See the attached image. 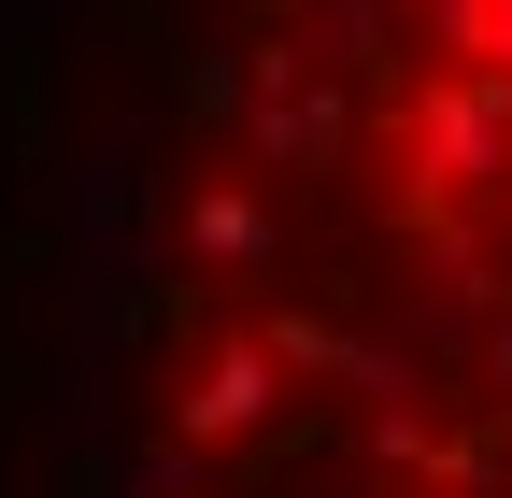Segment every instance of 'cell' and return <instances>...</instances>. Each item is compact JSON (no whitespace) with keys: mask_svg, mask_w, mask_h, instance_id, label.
Segmentation results:
<instances>
[{"mask_svg":"<svg viewBox=\"0 0 512 498\" xmlns=\"http://www.w3.org/2000/svg\"><path fill=\"white\" fill-rule=\"evenodd\" d=\"M0 427V498H512V0H214Z\"/></svg>","mask_w":512,"mask_h":498,"instance_id":"cell-1","label":"cell"}]
</instances>
